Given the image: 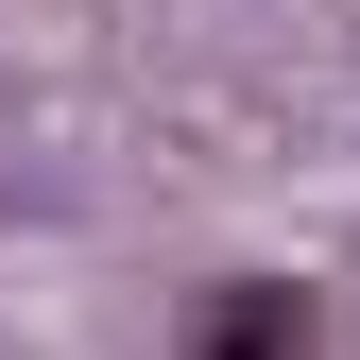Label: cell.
Masks as SVG:
<instances>
[{
    "instance_id": "1",
    "label": "cell",
    "mask_w": 360,
    "mask_h": 360,
    "mask_svg": "<svg viewBox=\"0 0 360 360\" xmlns=\"http://www.w3.org/2000/svg\"><path fill=\"white\" fill-rule=\"evenodd\" d=\"M206 343H309V292H206Z\"/></svg>"
}]
</instances>
